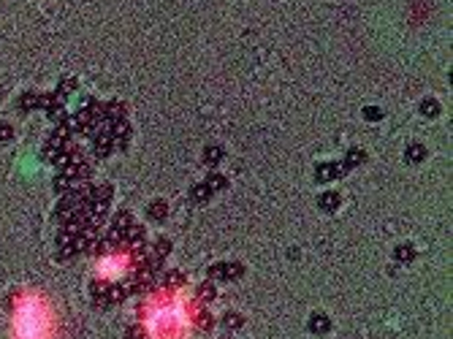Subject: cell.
<instances>
[{"label":"cell","mask_w":453,"mask_h":339,"mask_svg":"<svg viewBox=\"0 0 453 339\" xmlns=\"http://www.w3.org/2000/svg\"><path fill=\"white\" fill-rule=\"evenodd\" d=\"M90 293H92V298H95V304L109 307V304L122 301V298L128 296V290H125L122 285H111V282H92Z\"/></svg>","instance_id":"1"},{"label":"cell","mask_w":453,"mask_h":339,"mask_svg":"<svg viewBox=\"0 0 453 339\" xmlns=\"http://www.w3.org/2000/svg\"><path fill=\"white\" fill-rule=\"evenodd\" d=\"M244 274V266L242 263H214L209 269V280H217V282H234V280H242Z\"/></svg>","instance_id":"2"},{"label":"cell","mask_w":453,"mask_h":339,"mask_svg":"<svg viewBox=\"0 0 453 339\" xmlns=\"http://www.w3.org/2000/svg\"><path fill=\"white\" fill-rule=\"evenodd\" d=\"M342 174H345V168L339 163H320L315 168V179H317V182H331V179H337Z\"/></svg>","instance_id":"3"},{"label":"cell","mask_w":453,"mask_h":339,"mask_svg":"<svg viewBox=\"0 0 453 339\" xmlns=\"http://www.w3.org/2000/svg\"><path fill=\"white\" fill-rule=\"evenodd\" d=\"M190 318H193V323H196V326H198V328H201V331H209V328L214 326V320H212V315H209V312H206V310H204V304H201V301H198V304H193V307H190Z\"/></svg>","instance_id":"4"},{"label":"cell","mask_w":453,"mask_h":339,"mask_svg":"<svg viewBox=\"0 0 453 339\" xmlns=\"http://www.w3.org/2000/svg\"><path fill=\"white\" fill-rule=\"evenodd\" d=\"M38 106H44L46 112H49V117H57L62 112V100L57 92H49V95H38Z\"/></svg>","instance_id":"5"},{"label":"cell","mask_w":453,"mask_h":339,"mask_svg":"<svg viewBox=\"0 0 453 339\" xmlns=\"http://www.w3.org/2000/svg\"><path fill=\"white\" fill-rule=\"evenodd\" d=\"M339 204H342V198H339V193H334V190H326V193L317 195V207H320L323 212H337Z\"/></svg>","instance_id":"6"},{"label":"cell","mask_w":453,"mask_h":339,"mask_svg":"<svg viewBox=\"0 0 453 339\" xmlns=\"http://www.w3.org/2000/svg\"><path fill=\"white\" fill-rule=\"evenodd\" d=\"M92 149L98 157H106V155H111V149H114V141H111V136H106V133H95Z\"/></svg>","instance_id":"7"},{"label":"cell","mask_w":453,"mask_h":339,"mask_svg":"<svg viewBox=\"0 0 453 339\" xmlns=\"http://www.w3.org/2000/svg\"><path fill=\"white\" fill-rule=\"evenodd\" d=\"M307 328L312 331V334H326V331L331 328V320L326 318V315L315 312V315H309V323H307Z\"/></svg>","instance_id":"8"},{"label":"cell","mask_w":453,"mask_h":339,"mask_svg":"<svg viewBox=\"0 0 453 339\" xmlns=\"http://www.w3.org/2000/svg\"><path fill=\"white\" fill-rule=\"evenodd\" d=\"M52 187H54V193H60V195H66V193H71V190H76V185H74V179H71L66 171H60L57 177H54V182H52Z\"/></svg>","instance_id":"9"},{"label":"cell","mask_w":453,"mask_h":339,"mask_svg":"<svg viewBox=\"0 0 453 339\" xmlns=\"http://www.w3.org/2000/svg\"><path fill=\"white\" fill-rule=\"evenodd\" d=\"M364 160H367V152L364 149H347V155H345V163H342V168H355V165H361Z\"/></svg>","instance_id":"10"},{"label":"cell","mask_w":453,"mask_h":339,"mask_svg":"<svg viewBox=\"0 0 453 339\" xmlns=\"http://www.w3.org/2000/svg\"><path fill=\"white\" fill-rule=\"evenodd\" d=\"M147 215L155 220V223H160V220H166V215H169V204L166 201H152L147 207Z\"/></svg>","instance_id":"11"},{"label":"cell","mask_w":453,"mask_h":339,"mask_svg":"<svg viewBox=\"0 0 453 339\" xmlns=\"http://www.w3.org/2000/svg\"><path fill=\"white\" fill-rule=\"evenodd\" d=\"M190 198H193L196 204H206V201L212 198V190H209V185H206V182L196 185L193 190H190Z\"/></svg>","instance_id":"12"},{"label":"cell","mask_w":453,"mask_h":339,"mask_svg":"<svg viewBox=\"0 0 453 339\" xmlns=\"http://www.w3.org/2000/svg\"><path fill=\"white\" fill-rule=\"evenodd\" d=\"M222 157H225L222 147H206V149H204V163H206V165H217Z\"/></svg>","instance_id":"13"},{"label":"cell","mask_w":453,"mask_h":339,"mask_svg":"<svg viewBox=\"0 0 453 339\" xmlns=\"http://www.w3.org/2000/svg\"><path fill=\"white\" fill-rule=\"evenodd\" d=\"M212 298H214V285H212V282H201L198 290H196V301L206 304V301H212Z\"/></svg>","instance_id":"14"},{"label":"cell","mask_w":453,"mask_h":339,"mask_svg":"<svg viewBox=\"0 0 453 339\" xmlns=\"http://www.w3.org/2000/svg\"><path fill=\"white\" fill-rule=\"evenodd\" d=\"M394 258H396L399 263H410L412 258H415V250H412L410 244H399V247L394 250Z\"/></svg>","instance_id":"15"},{"label":"cell","mask_w":453,"mask_h":339,"mask_svg":"<svg viewBox=\"0 0 453 339\" xmlns=\"http://www.w3.org/2000/svg\"><path fill=\"white\" fill-rule=\"evenodd\" d=\"M163 285H166V288H179V285H185V274L177 272V269H174V272H166V274H163Z\"/></svg>","instance_id":"16"},{"label":"cell","mask_w":453,"mask_h":339,"mask_svg":"<svg viewBox=\"0 0 453 339\" xmlns=\"http://www.w3.org/2000/svg\"><path fill=\"white\" fill-rule=\"evenodd\" d=\"M404 157H407L410 163H420V160L426 157V147H424V144H410L407 152H404Z\"/></svg>","instance_id":"17"},{"label":"cell","mask_w":453,"mask_h":339,"mask_svg":"<svg viewBox=\"0 0 453 339\" xmlns=\"http://www.w3.org/2000/svg\"><path fill=\"white\" fill-rule=\"evenodd\" d=\"M206 185H209L212 193H214V190H225V187H228V179L222 177V174H217V171H212V174L206 177Z\"/></svg>","instance_id":"18"},{"label":"cell","mask_w":453,"mask_h":339,"mask_svg":"<svg viewBox=\"0 0 453 339\" xmlns=\"http://www.w3.org/2000/svg\"><path fill=\"white\" fill-rule=\"evenodd\" d=\"M222 326H225V328H242L244 326V318L239 312H228L225 318H222Z\"/></svg>","instance_id":"19"},{"label":"cell","mask_w":453,"mask_h":339,"mask_svg":"<svg viewBox=\"0 0 453 339\" xmlns=\"http://www.w3.org/2000/svg\"><path fill=\"white\" fill-rule=\"evenodd\" d=\"M420 114H426V117H437V114H440V104H437L434 98L424 100V104H420Z\"/></svg>","instance_id":"20"},{"label":"cell","mask_w":453,"mask_h":339,"mask_svg":"<svg viewBox=\"0 0 453 339\" xmlns=\"http://www.w3.org/2000/svg\"><path fill=\"white\" fill-rule=\"evenodd\" d=\"M171 252V242L169 239H157L155 242V247H152V255H157V258H166Z\"/></svg>","instance_id":"21"},{"label":"cell","mask_w":453,"mask_h":339,"mask_svg":"<svg viewBox=\"0 0 453 339\" xmlns=\"http://www.w3.org/2000/svg\"><path fill=\"white\" fill-rule=\"evenodd\" d=\"M125 339H147V331L144 326H139V323H133V326L125 328Z\"/></svg>","instance_id":"22"},{"label":"cell","mask_w":453,"mask_h":339,"mask_svg":"<svg viewBox=\"0 0 453 339\" xmlns=\"http://www.w3.org/2000/svg\"><path fill=\"white\" fill-rule=\"evenodd\" d=\"M364 120H369V122L383 120V109H380V106H367V109H364Z\"/></svg>","instance_id":"23"},{"label":"cell","mask_w":453,"mask_h":339,"mask_svg":"<svg viewBox=\"0 0 453 339\" xmlns=\"http://www.w3.org/2000/svg\"><path fill=\"white\" fill-rule=\"evenodd\" d=\"M57 255H60V261H71V258L76 255V247H74V242H71V244H62Z\"/></svg>","instance_id":"24"},{"label":"cell","mask_w":453,"mask_h":339,"mask_svg":"<svg viewBox=\"0 0 453 339\" xmlns=\"http://www.w3.org/2000/svg\"><path fill=\"white\" fill-rule=\"evenodd\" d=\"M36 106H38V95H33V92L22 95V109H25V112H30V109H36Z\"/></svg>","instance_id":"25"},{"label":"cell","mask_w":453,"mask_h":339,"mask_svg":"<svg viewBox=\"0 0 453 339\" xmlns=\"http://www.w3.org/2000/svg\"><path fill=\"white\" fill-rule=\"evenodd\" d=\"M14 139V128L11 125H0V141H11Z\"/></svg>","instance_id":"26"},{"label":"cell","mask_w":453,"mask_h":339,"mask_svg":"<svg viewBox=\"0 0 453 339\" xmlns=\"http://www.w3.org/2000/svg\"><path fill=\"white\" fill-rule=\"evenodd\" d=\"M74 87H76V82H74V79H66V82H62V92H71Z\"/></svg>","instance_id":"27"},{"label":"cell","mask_w":453,"mask_h":339,"mask_svg":"<svg viewBox=\"0 0 453 339\" xmlns=\"http://www.w3.org/2000/svg\"><path fill=\"white\" fill-rule=\"evenodd\" d=\"M220 339H234V336H220Z\"/></svg>","instance_id":"28"}]
</instances>
